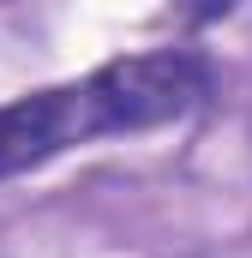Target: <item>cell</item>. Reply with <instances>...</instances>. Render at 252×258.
<instances>
[{"label": "cell", "mask_w": 252, "mask_h": 258, "mask_svg": "<svg viewBox=\"0 0 252 258\" xmlns=\"http://www.w3.org/2000/svg\"><path fill=\"white\" fill-rule=\"evenodd\" d=\"M210 84L216 72L198 48H150L102 60L96 72L48 90H24L18 102H0V180L30 174L96 138L186 120L192 108H204Z\"/></svg>", "instance_id": "6da1fadb"}, {"label": "cell", "mask_w": 252, "mask_h": 258, "mask_svg": "<svg viewBox=\"0 0 252 258\" xmlns=\"http://www.w3.org/2000/svg\"><path fill=\"white\" fill-rule=\"evenodd\" d=\"M168 12H174L180 24H210V18L234 12V0H168Z\"/></svg>", "instance_id": "7a4b0ae2"}]
</instances>
